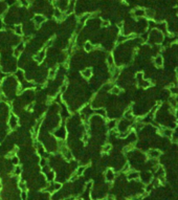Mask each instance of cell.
Masks as SVG:
<instances>
[{"label":"cell","instance_id":"cell-4","mask_svg":"<svg viewBox=\"0 0 178 200\" xmlns=\"http://www.w3.org/2000/svg\"><path fill=\"white\" fill-rule=\"evenodd\" d=\"M153 61H154V65L157 66V67H161L163 65V58L160 55L155 56V58H154Z\"/></svg>","mask_w":178,"mask_h":200},{"label":"cell","instance_id":"cell-16","mask_svg":"<svg viewBox=\"0 0 178 200\" xmlns=\"http://www.w3.org/2000/svg\"><path fill=\"white\" fill-rule=\"evenodd\" d=\"M130 171V164L129 163H126L124 166V168L122 169V172H124V173H126V172H129Z\"/></svg>","mask_w":178,"mask_h":200},{"label":"cell","instance_id":"cell-3","mask_svg":"<svg viewBox=\"0 0 178 200\" xmlns=\"http://www.w3.org/2000/svg\"><path fill=\"white\" fill-rule=\"evenodd\" d=\"M140 177V175L137 171H129L128 175H127V178L129 180H136Z\"/></svg>","mask_w":178,"mask_h":200},{"label":"cell","instance_id":"cell-22","mask_svg":"<svg viewBox=\"0 0 178 200\" xmlns=\"http://www.w3.org/2000/svg\"><path fill=\"white\" fill-rule=\"evenodd\" d=\"M21 173V168L20 167H16L15 168V175H19Z\"/></svg>","mask_w":178,"mask_h":200},{"label":"cell","instance_id":"cell-29","mask_svg":"<svg viewBox=\"0 0 178 200\" xmlns=\"http://www.w3.org/2000/svg\"><path fill=\"white\" fill-rule=\"evenodd\" d=\"M175 86H176V87H178V82H177V83H175Z\"/></svg>","mask_w":178,"mask_h":200},{"label":"cell","instance_id":"cell-10","mask_svg":"<svg viewBox=\"0 0 178 200\" xmlns=\"http://www.w3.org/2000/svg\"><path fill=\"white\" fill-rule=\"evenodd\" d=\"M121 88L118 86H113L111 88V93H113V94H118V93H121Z\"/></svg>","mask_w":178,"mask_h":200},{"label":"cell","instance_id":"cell-7","mask_svg":"<svg viewBox=\"0 0 178 200\" xmlns=\"http://www.w3.org/2000/svg\"><path fill=\"white\" fill-rule=\"evenodd\" d=\"M113 179H114V172L112 171L111 169L107 170V172H106V180L107 181H112Z\"/></svg>","mask_w":178,"mask_h":200},{"label":"cell","instance_id":"cell-21","mask_svg":"<svg viewBox=\"0 0 178 200\" xmlns=\"http://www.w3.org/2000/svg\"><path fill=\"white\" fill-rule=\"evenodd\" d=\"M97 112H98L99 114H101V115H103L104 117H106V111H105L104 109H102V110H98Z\"/></svg>","mask_w":178,"mask_h":200},{"label":"cell","instance_id":"cell-31","mask_svg":"<svg viewBox=\"0 0 178 200\" xmlns=\"http://www.w3.org/2000/svg\"><path fill=\"white\" fill-rule=\"evenodd\" d=\"M177 144H178V140H177Z\"/></svg>","mask_w":178,"mask_h":200},{"label":"cell","instance_id":"cell-5","mask_svg":"<svg viewBox=\"0 0 178 200\" xmlns=\"http://www.w3.org/2000/svg\"><path fill=\"white\" fill-rule=\"evenodd\" d=\"M145 13H146L147 18L149 19V20H152V19L155 18V11H154V10L147 9V10H145Z\"/></svg>","mask_w":178,"mask_h":200},{"label":"cell","instance_id":"cell-8","mask_svg":"<svg viewBox=\"0 0 178 200\" xmlns=\"http://www.w3.org/2000/svg\"><path fill=\"white\" fill-rule=\"evenodd\" d=\"M44 57H45V50H41L39 54L36 56V60H37L38 62H42Z\"/></svg>","mask_w":178,"mask_h":200},{"label":"cell","instance_id":"cell-27","mask_svg":"<svg viewBox=\"0 0 178 200\" xmlns=\"http://www.w3.org/2000/svg\"><path fill=\"white\" fill-rule=\"evenodd\" d=\"M19 186L21 187V189H26V185H24V182H20Z\"/></svg>","mask_w":178,"mask_h":200},{"label":"cell","instance_id":"cell-11","mask_svg":"<svg viewBox=\"0 0 178 200\" xmlns=\"http://www.w3.org/2000/svg\"><path fill=\"white\" fill-rule=\"evenodd\" d=\"M140 39H141L142 41H144V42L148 41V39H149V33H148V32L142 33V34L140 35Z\"/></svg>","mask_w":178,"mask_h":200},{"label":"cell","instance_id":"cell-2","mask_svg":"<svg viewBox=\"0 0 178 200\" xmlns=\"http://www.w3.org/2000/svg\"><path fill=\"white\" fill-rule=\"evenodd\" d=\"M132 14H133L134 17H136V18H142V17L146 16V13H145L144 9H135Z\"/></svg>","mask_w":178,"mask_h":200},{"label":"cell","instance_id":"cell-18","mask_svg":"<svg viewBox=\"0 0 178 200\" xmlns=\"http://www.w3.org/2000/svg\"><path fill=\"white\" fill-rule=\"evenodd\" d=\"M15 32H16V34H17V35H22V29H21V26H20V25L16 26V27H15Z\"/></svg>","mask_w":178,"mask_h":200},{"label":"cell","instance_id":"cell-13","mask_svg":"<svg viewBox=\"0 0 178 200\" xmlns=\"http://www.w3.org/2000/svg\"><path fill=\"white\" fill-rule=\"evenodd\" d=\"M107 62H108V65L110 67L114 65V61H113V58H112V56H108V58H107Z\"/></svg>","mask_w":178,"mask_h":200},{"label":"cell","instance_id":"cell-19","mask_svg":"<svg viewBox=\"0 0 178 200\" xmlns=\"http://www.w3.org/2000/svg\"><path fill=\"white\" fill-rule=\"evenodd\" d=\"M47 164V159H45V158H42V159L40 160V166L41 167H45Z\"/></svg>","mask_w":178,"mask_h":200},{"label":"cell","instance_id":"cell-12","mask_svg":"<svg viewBox=\"0 0 178 200\" xmlns=\"http://www.w3.org/2000/svg\"><path fill=\"white\" fill-rule=\"evenodd\" d=\"M111 149H112V146H111L110 144H106V145L103 147V149H102V150H103L104 153H108Z\"/></svg>","mask_w":178,"mask_h":200},{"label":"cell","instance_id":"cell-9","mask_svg":"<svg viewBox=\"0 0 178 200\" xmlns=\"http://www.w3.org/2000/svg\"><path fill=\"white\" fill-rule=\"evenodd\" d=\"M169 103H170V106L171 107H174V108H176L177 107V102H176V99H175V96L173 95V97H170L169 98Z\"/></svg>","mask_w":178,"mask_h":200},{"label":"cell","instance_id":"cell-1","mask_svg":"<svg viewBox=\"0 0 178 200\" xmlns=\"http://www.w3.org/2000/svg\"><path fill=\"white\" fill-rule=\"evenodd\" d=\"M161 155V152L159 150H150L148 152V157L149 158H155V159H158V157Z\"/></svg>","mask_w":178,"mask_h":200},{"label":"cell","instance_id":"cell-15","mask_svg":"<svg viewBox=\"0 0 178 200\" xmlns=\"http://www.w3.org/2000/svg\"><path fill=\"white\" fill-rule=\"evenodd\" d=\"M84 170H85V167H80V168H78V169H76L75 174L78 175V176H80V175H82V173H83V172H84Z\"/></svg>","mask_w":178,"mask_h":200},{"label":"cell","instance_id":"cell-25","mask_svg":"<svg viewBox=\"0 0 178 200\" xmlns=\"http://www.w3.org/2000/svg\"><path fill=\"white\" fill-rule=\"evenodd\" d=\"M106 200H115V198L112 196V195H108V196H107V198H106Z\"/></svg>","mask_w":178,"mask_h":200},{"label":"cell","instance_id":"cell-20","mask_svg":"<svg viewBox=\"0 0 178 200\" xmlns=\"http://www.w3.org/2000/svg\"><path fill=\"white\" fill-rule=\"evenodd\" d=\"M56 71H57V68L51 69L50 71H49V78H53V76H55V74H56Z\"/></svg>","mask_w":178,"mask_h":200},{"label":"cell","instance_id":"cell-28","mask_svg":"<svg viewBox=\"0 0 178 200\" xmlns=\"http://www.w3.org/2000/svg\"><path fill=\"white\" fill-rule=\"evenodd\" d=\"M175 115H176V117H177V120H178V111H176V113H175Z\"/></svg>","mask_w":178,"mask_h":200},{"label":"cell","instance_id":"cell-30","mask_svg":"<svg viewBox=\"0 0 178 200\" xmlns=\"http://www.w3.org/2000/svg\"><path fill=\"white\" fill-rule=\"evenodd\" d=\"M0 200H1V197H0Z\"/></svg>","mask_w":178,"mask_h":200},{"label":"cell","instance_id":"cell-17","mask_svg":"<svg viewBox=\"0 0 178 200\" xmlns=\"http://www.w3.org/2000/svg\"><path fill=\"white\" fill-rule=\"evenodd\" d=\"M115 125H116V122L115 121H111V122L108 123V128L109 129H113V128H115Z\"/></svg>","mask_w":178,"mask_h":200},{"label":"cell","instance_id":"cell-24","mask_svg":"<svg viewBox=\"0 0 178 200\" xmlns=\"http://www.w3.org/2000/svg\"><path fill=\"white\" fill-rule=\"evenodd\" d=\"M66 88H67V85H66V84L63 85V86L61 87V89H60V90H61V93H63L65 90H66Z\"/></svg>","mask_w":178,"mask_h":200},{"label":"cell","instance_id":"cell-23","mask_svg":"<svg viewBox=\"0 0 178 200\" xmlns=\"http://www.w3.org/2000/svg\"><path fill=\"white\" fill-rule=\"evenodd\" d=\"M91 47H92V45H91L90 43H86V44H85V48H86V50H87V51H89V50H90V49H91Z\"/></svg>","mask_w":178,"mask_h":200},{"label":"cell","instance_id":"cell-26","mask_svg":"<svg viewBox=\"0 0 178 200\" xmlns=\"http://www.w3.org/2000/svg\"><path fill=\"white\" fill-rule=\"evenodd\" d=\"M109 24H110L109 21H103V22H102V25H103V26H108Z\"/></svg>","mask_w":178,"mask_h":200},{"label":"cell","instance_id":"cell-6","mask_svg":"<svg viewBox=\"0 0 178 200\" xmlns=\"http://www.w3.org/2000/svg\"><path fill=\"white\" fill-rule=\"evenodd\" d=\"M162 135L168 138H171L172 135H173V129L171 128H168V127H163V132H162Z\"/></svg>","mask_w":178,"mask_h":200},{"label":"cell","instance_id":"cell-14","mask_svg":"<svg viewBox=\"0 0 178 200\" xmlns=\"http://www.w3.org/2000/svg\"><path fill=\"white\" fill-rule=\"evenodd\" d=\"M82 74L85 76V78H90L91 76V71H90V69H88V70H84V71H82Z\"/></svg>","mask_w":178,"mask_h":200}]
</instances>
